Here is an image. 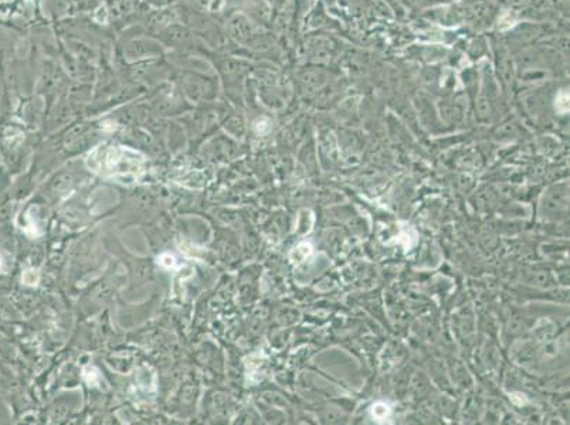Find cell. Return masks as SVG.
Wrapping results in <instances>:
<instances>
[{"label":"cell","mask_w":570,"mask_h":425,"mask_svg":"<svg viewBox=\"0 0 570 425\" xmlns=\"http://www.w3.org/2000/svg\"><path fill=\"white\" fill-rule=\"evenodd\" d=\"M87 166L104 179L133 183L145 172V158L129 148L101 145L88 155Z\"/></svg>","instance_id":"cell-1"},{"label":"cell","mask_w":570,"mask_h":425,"mask_svg":"<svg viewBox=\"0 0 570 425\" xmlns=\"http://www.w3.org/2000/svg\"><path fill=\"white\" fill-rule=\"evenodd\" d=\"M372 414H373V417H375L376 419L383 421V419H386V418L389 417V414H390V408H389V406H387V404H384V403H377V404H375V406H373V408H372Z\"/></svg>","instance_id":"cell-2"},{"label":"cell","mask_w":570,"mask_h":425,"mask_svg":"<svg viewBox=\"0 0 570 425\" xmlns=\"http://www.w3.org/2000/svg\"><path fill=\"white\" fill-rule=\"evenodd\" d=\"M311 251H312V248H311L309 244H305V242H304V244H300V245L297 247L295 253H294V258H295L297 261H301V260H304L307 256H309Z\"/></svg>","instance_id":"cell-3"},{"label":"cell","mask_w":570,"mask_h":425,"mask_svg":"<svg viewBox=\"0 0 570 425\" xmlns=\"http://www.w3.org/2000/svg\"><path fill=\"white\" fill-rule=\"evenodd\" d=\"M23 281L27 283V285H35L39 281V274L35 271H26L23 275Z\"/></svg>","instance_id":"cell-4"},{"label":"cell","mask_w":570,"mask_h":425,"mask_svg":"<svg viewBox=\"0 0 570 425\" xmlns=\"http://www.w3.org/2000/svg\"><path fill=\"white\" fill-rule=\"evenodd\" d=\"M158 262H159L161 265L166 267V268L174 267V258H173V256H170V254H163V256H161V257L158 258Z\"/></svg>","instance_id":"cell-5"},{"label":"cell","mask_w":570,"mask_h":425,"mask_svg":"<svg viewBox=\"0 0 570 425\" xmlns=\"http://www.w3.org/2000/svg\"><path fill=\"white\" fill-rule=\"evenodd\" d=\"M511 400H512L515 404H518V406H522V404L526 403L525 396L521 394V393H514V394H511Z\"/></svg>","instance_id":"cell-6"}]
</instances>
